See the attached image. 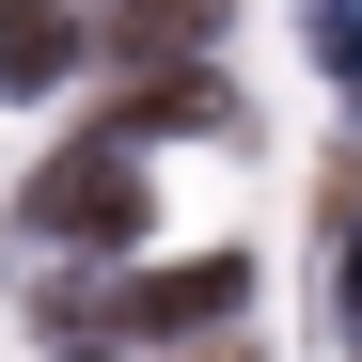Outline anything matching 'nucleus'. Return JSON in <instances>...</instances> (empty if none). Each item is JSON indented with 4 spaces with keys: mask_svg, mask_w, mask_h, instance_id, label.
Here are the masks:
<instances>
[{
    "mask_svg": "<svg viewBox=\"0 0 362 362\" xmlns=\"http://www.w3.org/2000/svg\"><path fill=\"white\" fill-rule=\"evenodd\" d=\"M47 362H127V346H47Z\"/></svg>",
    "mask_w": 362,
    "mask_h": 362,
    "instance_id": "423d86ee",
    "label": "nucleus"
},
{
    "mask_svg": "<svg viewBox=\"0 0 362 362\" xmlns=\"http://www.w3.org/2000/svg\"><path fill=\"white\" fill-rule=\"evenodd\" d=\"M299 47H315V79L362 110V0H299Z\"/></svg>",
    "mask_w": 362,
    "mask_h": 362,
    "instance_id": "39448f33",
    "label": "nucleus"
},
{
    "mask_svg": "<svg viewBox=\"0 0 362 362\" xmlns=\"http://www.w3.org/2000/svg\"><path fill=\"white\" fill-rule=\"evenodd\" d=\"M315 331L362 346V158L315 173Z\"/></svg>",
    "mask_w": 362,
    "mask_h": 362,
    "instance_id": "f03ea898",
    "label": "nucleus"
},
{
    "mask_svg": "<svg viewBox=\"0 0 362 362\" xmlns=\"http://www.w3.org/2000/svg\"><path fill=\"white\" fill-rule=\"evenodd\" d=\"M95 64V16H64V0H0V95H64Z\"/></svg>",
    "mask_w": 362,
    "mask_h": 362,
    "instance_id": "20e7f679",
    "label": "nucleus"
},
{
    "mask_svg": "<svg viewBox=\"0 0 362 362\" xmlns=\"http://www.w3.org/2000/svg\"><path fill=\"white\" fill-rule=\"evenodd\" d=\"M205 47H221V0H110V16H95V64H127V79L205 64Z\"/></svg>",
    "mask_w": 362,
    "mask_h": 362,
    "instance_id": "7ed1b4c3",
    "label": "nucleus"
},
{
    "mask_svg": "<svg viewBox=\"0 0 362 362\" xmlns=\"http://www.w3.org/2000/svg\"><path fill=\"white\" fill-rule=\"evenodd\" d=\"M142 221H158V173H142L127 127H95V142H64L32 173V252H127Z\"/></svg>",
    "mask_w": 362,
    "mask_h": 362,
    "instance_id": "f257e3e1",
    "label": "nucleus"
}]
</instances>
